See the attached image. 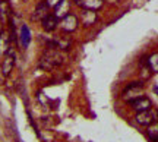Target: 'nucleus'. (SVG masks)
Here are the masks:
<instances>
[{
	"label": "nucleus",
	"instance_id": "nucleus-1",
	"mask_svg": "<svg viewBox=\"0 0 158 142\" xmlns=\"http://www.w3.org/2000/svg\"><path fill=\"white\" fill-rule=\"evenodd\" d=\"M66 60V54L63 50L54 48V47H47V50L43 53V56L38 62V68L41 70H53L54 68L62 66Z\"/></svg>",
	"mask_w": 158,
	"mask_h": 142
},
{
	"label": "nucleus",
	"instance_id": "nucleus-2",
	"mask_svg": "<svg viewBox=\"0 0 158 142\" xmlns=\"http://www.w3.org/2000/svg\"><path fill=\"white\" fill-rule=\"evenodd\" d=\"M141 95H143V84L142 82H132L122 92V98L126 102L133 101V100H136L138 97Z\"/></svg>",
	"mask_w": 158,
	"mask_h": 142
},
{
	"label": "nucleus",
	"instance_id": "nucleus-3",
	"mask_svg": "<svg viewBox=\"0 0 158 142\" xmlns=\"http://www.w3.org/2000/svg\"><path fill=\"white\" fill-rule=\"evenodd\" d=\"M135 119L141 126H148L158 120V110L151 107V108H148V110L139 111V113H136Z\"/></svg>",
	"mask_w": 158,
	"mask_h": 142
},
{
	"label": "nucleus",
	"instance_id": "nucleus-4",
	"mask_svg": "<svg viewBox=\"0 0 158 142\" xmlns=\"http://www.w3.org/2000/svg\"><path fill=\"white\" fill-rule=\"evenodd\" d=\"M78 25H79L78 16H76V15H72V13H69V15H66L64 18H62L60 22H59V27H60L62 31L66 32V34L75 32V31L78 29Z\"/></svg>",
	"mask_w": 158,
	"mask_h": 142
},
{
	"label": "nucleus",
	"instance_id": "nucleus-5",
	"mask_svg": "<svg viewBox=\"0 0 158 142\" xmlns=\"http://www.w3.org/2000/svg\"><path fill=\"white\" fill-rule=\"evenodd\" d=\"M15 62H16L15 51H13V48H10V50L5 54L3 62H2V66H0V69H2V75H3V76H9V75L12 73V70H13V68H15Z\"/></svg>",
	"mask_w": 158,
	"mask_h": 142
},
{
	"label": "nucleus",
	"instance_id": "nucleus-6",
	"mask_svg": "<svg viewBox=\"0 0 158 142\" xmlns=\"http://www.w3.org/2000/svg\"><path fill=\"white\" fill-rule=\"evenodd\" d=\"M72 46V38L69 37V34L64 32V35H59L54 40L48 43V47H54V48H59V50H68Z\"/></svg>",
	"mask_w": 158,
	"mask_h": 142
},
{
	"label": "nucleus",
	"instance_id": "nucleus-7",
	"mask_svg": "<svg viewBox=\"0 0 158 142\" xmlns=\"http://www.w3.org/2000/svg\"><path fill=\"white\" fill-rule=\"evenodd\" d=\"M130 107L133 108L136 113H139V111H143V110L151 108V107H152V102H151V100H149L148 97L141 95V97H138L136 100L130 101Z\"/></svg>",
	"mask_w": 158,
	"mask_h": 142
},
{
	"label": "nucleus",
	"instance_id": "nucleus-8",
	"mask_svg": "<svg viewBox=\"0 0 158 142\" xmlns=\"http://www.w3.org/2000/svg\"><path fill=\"white\" fill-rule=\"evenodd\" d=\"M59 22H60V19H59L54 13H48V15L41 21V25H43L44 31H47V32H53V31L59 27Z\"/></svg>",
	"mask_w": 158,
	"mask_h": 142
},
{
	"label": "nucleus",
	"instance_id": "nucleus-9",
	"mask_svg": "<svg viewBox=\"0 0 158 142\" xmlns=\"http://www.w3.org/2000/svg\"><path fill=\"white\" fill-rule=\"evenodd\" d=\"M48 13H50V6L47 5V2H40L38 5H37V7H35L34 15H32V19L41 22V21H43Z\"/></svg>",
	"mask_w": 158,
	"mask_h": 142
},
{
	"label": "nucleus",
	"instance_id": "nucleus-10",
	"mask_svg": "<svg viewBox=\"0 0 158 142\" xmlns=\"http://www.w3.org/2000/svg\"><path fill=\"white\" fill-rule=\"evenodd\" d=\"M12 44H13V41H12V37L9 32H2L0 35V56H5L7 51L12 48Z\"/></svg>",
	"mask_w": 158,
	"mask_h": 142
},
{
	"label": "nucleus",
	"instance_id": "nucleus-11",
	"mask_svg": "<svg viewBox=\"0 0 158 142\" xmlns=\"http://www.w3.org/2000/svg\"><path fill=\"white\" fill-rule=\"evenodd\" d=\"M98 21V16H97V12L95 10H86L85 9L82 13H81V22L84 27H91V25H94V23Z\"/></svg>",
	"mask_w": 158,
	"mask_h": 142
},
{
	"label": "nucleus",
	"instance_id": "nucleus-12",
	"mask_svg": "<svg viewBox=\"0 0 158 142\" xmlns=\"http://www.w3.org/2000/svg\"><path fill=\"white\" fill-rule=\"evenodd\" d=\"M12 18V10H10V5L7 0H2L0 2V22L2 23H7Z\"/></svg>",
	"mask_w": 158,
	"mask_h": 142
},
{
	"label": "nucleus",
	"instance_id": "nucleus-13",
	"mask_svg": "<svg viewBox=\"0 0 158 142\" xmlns=\"http://www.w3.org/2000/svg\"><path fill=\"white\" fill-rule=\"evenodd\" d=\"M69 10H70V0H62L57 6H54V15L59 19L69 15Z\"/></svg>",
	"mask_w": 158,
	"mask_h": 142
},
{
	"label": "nucleus",
	"instance_id": "nucleus-14",
	"mask_svg": "<svg viewBox=\"0 0 158 142\" xmlns=\"http://www.w3.org/2000/svg\"><path fill=\"white\" fill-rule=\"evenodd\" d=\"M82 9H86V10H98L101 9L102 5H104V0H79L78 3Z\"/></svg>",
	"mask_w": 158,
	"mask_h": 142
},
{
	"label": "nucleus",
	"instance_id": "nucleus-15",
	"mask_svg": "<svg viewBox=\"0 0 158 142\" xmlns=\"http://www.w3.org/2000/svg\"><path fill=\"white\" fill-rule=\"evenodd\" d=\"M19 41H21L23 48H27L29 46V43H31V31H29L27 25H22L21 29H19Z\"/></svg>",
	"mask_w": 158,
	"mask_h": 142
},
{
	"label": "nucleus",
	"instance_id": "nucleus-16",
	"mask_svg": "<svg viewBox=\"0 0 158 142\" xmlns=\"http://www.w3.org/2000/svg\"><path fill=\"white\" fill-rule=\"evenodd\" d=\"M147 135L151 141H158V120L147 126Z\"/></svg>",
	"mask_w": 158,
	"mask_h": 142
},
{
	"label": "nucleus",
	"instance_id": "nucleus-17",
	"mask_svg": "<svg viewBox=\"0 0 158 142\" xmlns=\"http://www.w3.org/2000/svg\"><path fill=\"white\" fill-rule=\"evenodd\" d=\"M148 66L152 73H158V53H154L148 57Z\"/></svg>",
	"mask_w": 158,
	"mask_h": 142
},
{
	"label": "nucleus",
	"instance_id": "nucleus-18",
	"mask_svg": "<svg viewBox=\"0 0 158 142\" xmlns=\"http://www.w3.org/2000/svg\"><path fill=\"white\" fill-rule=\"evenodd\" d=\"M45 2H47V5L50 6V7H54V6H57L62 0H45Z\"/></svg>",
	"mask_w": 158,
	"mask_h": 142
},
{
	"label": "nucleus",
	"instance_id": "nucleus-19",
	"mask_svg": "<svg viewBox=\"0 0 158 142\" xmlns=\"http://www.w3.org/2000/svg\"><path fill=\"white\" fill-rule=\"evenodd\" d=\"M154 91H155V94L158 95V84H157V85H154Z\"/></svg>",
	"mask_w": 158,
	"mask_h": 142
},
{
	"label": "nucleus",
	"instance_id": "nucleus-20",
	"mask_svg": "<svg viewBox=\"0 0 158 142\" xmlns=\"http://www.w3.org/2000/svg\"><path fill=\"white\" fill-rule=\"evenodd\" d=\"M2 25H3V23L0 22V35H2V32H3V28H2Z\"/></svg>",
	"mask_w": 158,
	"mask_h": 142
},
{
	"label": "nucleus",
	"instance_id": "nucleus-21",
	"mask_svg": "<svg viewBox=\"0 0 158 142\" xmlns=\"http://www.w3.org/2000/svg\"><path fill=\"white\" fill-rule=\"evenodd\" d=\"M0 2H2V0H0Z\"/></svg>",
	"mask_w": 158,
	"mask_h": 142
}]
</instances>
